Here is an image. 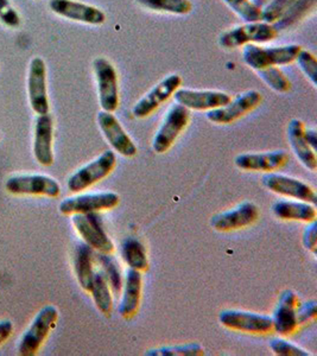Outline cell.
Instances as JSON below:
<instances>
[{"mask_svg":"<svg viewBox=\"0 0 317 356\" xmlns=\"http://www.w3.org/2000/svg\"><path fill=\"white\" fill-rule=\"evenodd\" d=\"M278 36V30L275 25L266 22H253L238 25L221 33L219 45L226 50L244 48L247 44H264L275 41Z\"/></svg>","mask_w":317,"mask_h":356,"instance_id":"1","label":"cell"},{"mask_svg":"<svg viewBox=\"0 0 317 356\" xmlns=\"http://www.w3.org/2000/svg\"><path fill=\"white\" fill-rule=\"evenodd\" d=\"M302 47L298 44L282 45V47H261L259 44L245 45L243 60L245 65L254 72L268 67H281L291 65L296 61L297 55Z\"/></svg>","mask_w":317,"mask_h":356,"instance_id":"2","label":"cell"},{"mask_svg":"<svg viewBox=\"0 0 317 356\" xmlns=\"http://www.w3.org/2000/svg\"><path fill=\"white\" fill-rule=\"evenodd\" d=\"M58 320V309L55 305H45L37 312L30 327L18 343V354L21 356H33L40 352L42 344L56 327Z\"/></svg>","mask_w":317,"mask_h":356,"instance_id":"3","label":"cell"},{"mask_svg":"<svg viewBox=\"0 0 317 356\" xmlns=\"http://www.w3.org/2000/svg\"><path fill=\"white\" fill-rule=\"evenodd\" d=\"M93 72L98 85L99 102L101 110L114 113L118 110L120 102L118 73L115 67L106 57H97L93 61Z\"/></svg>","mask_w":317,"mask_h":356,"instance_id":"4","label":"cell"},{"mask_svg":"<svg viewBox=\"0 0 317 356\" xmlns=\"http://www.w3.org/2000/svg\"><path fill=\"white\" fill-rule=\"evenodd\" d=\"M117 164V156L113 151H105L93 162L75 171L67 181V186L72 193L86 191L95 183L100 182L113 171Z\"/></svg>","mask_w":317,"mask_h":356,"instance_id":"5","label":"cell"},{"mask_svg":"<svg viewBox=\"0 0 317 356\" xmlns=\"http://www.w3.org/2000/svg\"><path fill=\"white\" fill-rule=\"evenodd\" d=\"M189 120L190 111L179 104L171 106L152 142V149L156 154H165L175 144L179 134L186 130Z\"/></svg>","mask_w":317,"mask_h":356,"instance_id":"6","label":"cell"},{"mask_svg":"<svg viewBox=\"0 0 317 356\" xmlns=\"http://www.w3.org/2000/svg\"><path fill=\"white\" fill-rule=\"evenodd\" d=\"M263 102V95L258 90H247L239 94L236 99L228 102L227 105L216 110L208 111L206 114L208 120L216 125H229L239 120L256 110Z\"/></svg>","mask_w":317,"mask_h":356,"instance_id":"7","label":"cell"},{"mask_svg":"<svg viewBox=\"0 0 317 356\" xmlns=\"http://www.w3.org/2000/svg\"><path fill=\"white\" fill-rule=\"evenodd\" d=\"M5 189L13 195H33L56 199L61 194V186L56 179L45 175H19L8 178Z\"/></svg>","mask_w":317,"mask_h":356,"instance_id":"8","label":"cell"},{"mask_svg":"<svg viewBox=\"0 0 317 356\" xmlns=\"http://www.w3.org/2000/svg\"><path fill=\"white\" fill-rule=\"evenodd\" d=\"M72 222L83 241L94 251L106 254L113 253L114 243L104 229L99 213L73 214Z\"/></svg>","mask_w":317,"mask_h":356,"instance_id":"9","label":"cell"},{"mask_svg":"<svg viewBox=\"0 0 317 356\" xmlns=\"http://www.w3.org/2000/svg\"><path fill=\"white\" fill-rule=\"evenodd\" d=\"M182 86V77L179 74H170L158 82L154 88L150 89L144 97L136 102L132 108V114L137 119H144L158 110L159 107L167 102L177 89Z\"/></svg>","mask_w":317,"mask_h":356,"instance_id":"10","label":"cell"},{"mask_svg":"<svg viewBox=\"0 0 317 356\" xmlns=\"http://www.w3.org/2000/svg\"><path fill=\"white\" fill-rule=\"evenodd\" d=\"M28 94L30 106L37 115L49 114L47 65L42 57H33L29 65Z\"/></svg>","mask_w":317,"mask_h":356,"instance_id":"11","label":"cell"},{"mask_svg":"<svg viewBox=\"0 0 317 356\" xmlns=\"http://www.w3.org/2000/svg\"><path fill=\"white\" fill-rule=\"evenodd\" d=\"M219 322L226 328L254 335H266L273 330L270 316L241 310H224L219 314Z\"/></svg>","mask_w":317,"mask_h":356,"instance_id":"12","label":"cell"},{"mask_svg":"<svg viewBox=\"0 0 317 356\" xmlns=\"http://www.w3.org/2000/svg\"><path fill=\"white\" fill-rule=\"evenodd\" d=\"M120 197L115 193H99L73 196L63 200L58 209L63 215L88 214L111 211L118 206Z\"/></svg>","mask_w":317,"mask_h":356,"instance_id":"13","label":"cell"},{"mask_svg":"<svg viewBox=\"0 0 317 356\" xmlns=\"http://www.w3.org/2000/svg\"><path fill=\"white\" fill-rule=\"evenodd\" d=\"M49 8L57 16L82 24L100 26L105 24L106 15L101 8L76 0H50Z\"/></svg>","mask_w":317,"mask_h":356,"instance_id":"14","label":"cell"},{"mask_svg":"<svg viewBox=\"0 0 317 356\" xmlns=\"http://www.w3.org/2000/svg\"><path fill=\"white\" fill-rule=\"evenodd\" d=\"M261 182L266 189L275 194L308 202L310 204H316V191L307 183L302 182L297 178L270 172L265 175Z\"/></svg>","mask_w":317,"mask_h":356,"instance_id":"15","label":"cell"},{"mask_svg":"<svg viewBox=\"0 0 317 356\" xmlns=\"http://www.w3.org/2000/svg\"><path fill=\"white\" fill-rule=\"evenodd\" d=\"M176 102L189 111H211L227 105L232 97L219 90H194L179 88L175 94Z\"/></svg>","mask_w":317,"mask_h":356,"instance_id":"16","label":"cell"},{"mask_svg":"<svg viewBox=\"0 0 317 356\" xmlns=\"http://www.w3.org/2000/svg\"><path fill=\"white\" fill-rule=\"evenodd\" d=\"M98 124L106 140L110 143L115 152L124 157H133L137 154V146L113 113L105 111L99 112Z\"/></svg>","mask_w":317,"mask_h":356,"instance_id":"17","label":"cell"},{"mask_svg":"<svg viewBox=\"0 0 317 356\" xmlns=\"http://www.w3.org/2000/svg\"><path fill=\"white\" fill-rule=\"evenodd\" d=\"M259 218V209L252 202L241 203L232 211L213 216L211 226L218 232H231L251 226Z\"/></svg>","mask_w":317,"mask_h":356,"instance_id":"18","label":"cell"},{"mask_svg":"<svg viewBox=\"0 0 317 356\" xmlns=\"http://www.w3.org/2000/svg\"><path fill=\"white\" fill-rule=\"evenodd\" d=\"M54 122L50 114L37 115L33 134V156L43 166L54 164Z\"/></svg>","mask_w":317,"mask_h":356,"instance_id":"19","label":"cell"},{"mask_svg":"<svg viewBox=\"0 0 317 356\" xmlns=\"http://www.w3.org/2000/svg\"><path fill=\"white\" fill-rule=\"evenodd\" d=\"M297 305H298V298L295 292L291 290H285L284 292H282L271 317L273 330L278 332L279 335L289 336L296 332L298 327L296 315Z\"/></svg>","mask_w":317,"mask_h":356,"instance_id":"20","label":"cell"},{"mask_svg":"<svg viewBox=\"0 0 317 356\" xmlns=\"http://www.w3.org/2000/svg\"><path fill=\"white\" fill-rule=\"evenodd\" d=\"M289 156L284 151H271L264 154H241L234 159L236 168L245 171L279 170L286 165Z\"/></svg>","mask_w":317,"mask_h":356,"instance_id":"21","label":"cell"},{"mask_svg":"<svg viewBox=\"0 0 317 356\" xmlns=\"http://www.w3.org/2000/svg\"><path fill=\"white\" fill-rule=\"evenodd\" d=\"M142 272L130 268L127 272L122 302L119 305V314L127 320L138 312L142 298Z\"/></svg>","mask_w":317,"mask_h":356,"instance_id":"22","label":"cell"},{"mask_svg":"<svg viewBox=\"0 0 317 356\" xmlns=\"http://www.w3.org/2000/svg\"><path fill=\"white\" fill-rule=\"evenodd\" d=\"M304 122L300 119H293L288 126V137H289L290 145L293 147V152L300 162L309 169L315 171L317 169V158L315 151L308 145L304 138Z\"/></svg>","mask_w":317,"mask_h":356,"instance_id":"23","label":"cell"},{"mask_svg":"<svg viewBox=\"0 0 317 356\" xmlns=\"http://www.w3.org/2000/svg\"><path fill=\"white\" fill-rule=\"evenodd\" d=\"M273 214L281 220L313 222L316 221L317 211L315 204L303 201H277L273 207Z\"/></svg>","mask_w":317,"mask_h":356,"instance_id":"24","label":"cell"},{"mask_svg":"<svg viewBox=\"0 0 317 356\" xmlns=\"http://www.w3.org/2000/svg\"><path fill=\"white\" fill-rule=\"evenodd\" d=\"M94 250L87 243H80L74 254V271L80 286L90 292L93 283Z\"/></svg>","mask_w":317,"mask_h":356,"instance_id":"25","label":"cell"},{"mask_svg":"<svg viewBox=\"0 0 317 356\" xmlns=\"http://www.w3.org/2000/svg\"><path fill=\"white\" fill-rule=\"evenodd\" d=\"M90 292L99 312H101L102 315L110 317L113 312V298L111 295L110 285L101 271L94 272L93 283Z\"/></svg>","mask_w":317,"mask_h":356,"instance_id":"26","label":"cell"},{"mask_svg":"<svg viewBox=\"0 0 317 356\" xmlns=\"http://www.w3.org/2000/svg\"><path fill=\"white\" fill-rule=\"evenodd\" d=\"M122 257L130 268L138 270L140 272L147 271L149 260H147V251L138 239L130 236L122 240Z\"/></svg>","mask_w":317,"mask_h":356,"instance_id":"27","label":"cell"},{"mask_svg":"<svg viewBox=\"0 0 317 356\" xmlns=\"http://www.w3.org/2000/svg\"><path fill=\"white\" fill-rule=\"evenodd\" d=\"M142 8L154 13L187 16L193 11L190 0H137Z\"/></svg>","mask_w":317,"mask_h":356,"instance_id":"28","label":"cell"},{"mask_svg":"<svg viewBox=\"0 0 317 356\" xmlns=\"http://www.w3.org/2000/svg\"><path fill=\"white\" fill-rule=\"evenodd\" d=\"M94 260H97L100 264L101 272L105 275L111 290L114 295L118 296L122 291V280L117 261L111 257V254L100 253V252H94Z\"/></svg>","mask_w":317,"mask_h":356,"instance_id":"29","label":"cell"},{"mask_svg":"<svg viewBox=\"0 0 317 356\" xmlns=\"http://www.w3.org/2000/svg\"><path fill=\"white\" fill-rule=\"evenodd\" d=\"M315 6L316 0H296L293 6L285 13L284 16L273 25L277 30H288L290 26H295L298 22L305 18L310 11H314Z\"/></svg>","mask_w":317,"mask_h":356,"instance_id":"30","label":"cell"},{"mask_svg":"<svg viewBox=\"0 0 317 356\" xmlns=\"http://www.w3.org/2000/svg\"><path fill=\"white\" fill-rule=\"evenodd\" d=\"M257 74L270 88L277 93H288L293 88L289 79L278 67L261 69V70H257Z\"/></svg>","mask_w":317,"mask_h":356,"instance_id":"31","label":"cell"},{"mask_svg":"<svg viewBox=\"0 0 317 356\" xmlns=\"http://www.w3.org/2000/svg\"><path fill=\"white\" fill-rule=\"evenodd\" d=\"M222 1L246 23L263 21V8L257 6L252 0H222Z\"/></svg>","mask_w":317,"mask_h":356,"instance_id":"32","label":"cell"},{"mask_svg":"<svg viewBox=\"0 0 317 356\" xmlns=\"http://www.w3.org/2000/svg\"><path fill=\"white\" fill-rule=\"evenodd\" d=\"M147 356H201L204 355V349L197 343L184 344L176 347H164L145 353Z\"/></svg>","mask_w":317,"mask_h":356,"instance_id":"33","label":"cell"},{"mask_svg":"<svg viewBox=\"0 0 317 356\" xmlns=\"http://www.w3.org/2000/svg\"><path fill=\"white\" fill-rule=\"evenodd\" d=\"M296 62L307 79L313 83L314 87H316L317 60L315 55L302 48L301 51L297 55Z\"/></svg>","mask_w":317,"mask_h":356,"instance_id":"34","label":"cell"},{"mask_svg":"<svg viewBox=\"0 0 317 356\" xmlns=\"http://www.w3.org/2000/svg\"><path fill=\"white\" fill-rule=\"evenodd\" d=\"M296 0H273L266 8L263 10V21L270 24H275L279 21L285 13L293 6Z\"/></svg>","mask_w":317,"mask_h":356,"instance_id":"35","label":"cell"},{"mask_svg":"<svg viewBox=\"0 0 317 356\" xmlns=\"http://www.w3.org/2000/svg\"><path fill=\"white\" fill-rule=\"evenodd\" d=\"M270 348L275 355L278 356H310L311 354L304 349L297 347L295 344L290 343L288 341L282 339H275L270 343Z\"/></svg>","mask_w":317,"mask_h":356,"instance_id":"36","label":"cell"},{"mask_svg":"<svg viewBox=\"0 0 317 356\" xmlns=\"http://www.w3.org/2000/svg\"><path fill=\"white\" fill-rule=\"evenodd\" d=\"M0 21L8 28H17L21 25V16L10 0H0Z\"/></svg>","mask_w":317,"mask_h":356,"instance_id":"37","label":"cell"},{"mask_svg":"<svg viewBox=\"0 0 317 356\" xmlns=\"http://www.w3.org/2000/svg\"><path fill=\"white\" fill-rule=\"evenodd\" d=\"M297 323H308L310 321H314L317 316V304L315 300L305 302V303L298 304L296 310Z\"/></svg>","mask_w":317,"mask_h":356,"instance_id":"38","label":"cell"},{"mask_svg":"<svg viewBox=\"0 0 317 356\" xmlns=\"http://www.w3.org/2000/svg\"><path fill=\"white\" fill-rule=\"evenodd\" d=\"M303 246L305 250L316 254L317 252V223L316 221L310 222L309 226H307L303 232Z\"/></svg>","mask_w":317,"mask_h":356,"instance_id":"39","label":"cell"},{"mask_svg":"<svg viewBox=\"0 0 317 356\" xmlns=\"http://www.w3.org/2000/svg\"><path fill=\"white\" fill-rule=\"evenodd\" d=\"M13 323L10 320L0 321V346L6 342V341L13 335Z\"/></svg>","mask_w":317,"mask_h":356,"instance_id":"40","label":"cell"},{"mask_svg":"<svg viewBox=\"0 0 317 356\" xmlns=\"http://www.w3.org/2000/svg\"><path fill=\"white\" fill-rule=\"evenodd\" d=\"M304 138L308 145L311 147V150L316 152L317 149V134L315 130H310V129H305L304 130Z\"/></svg>","mask_w":317,"mask_h":356,"instance_id":"41","label":"cell"},{"mask_svg":"<svg viewBox=\"0 0 317 356\" xmlns=\"http://www.w3.org/2000/svg\"><path fill=\"white\" fill-rule=\"evenodd\" d=\"M253 3L257 5V6H259V8H263L265 4H268L270 0H252Z\"/></svg>","mask_w":317,"mask_h":356,"instance_id":"42","label":"cell"},{"mask_svg":"<svg viewBox=\"0 0 317 356\" xmlns=\"http://www.w3.org/2000/svg\"><path fill=\"white\" fill-rule=\"evenodd\" d=\"M0 139H1V134H0Z\"/></svg>","mask_w":317,"mask_h":356,"instance_id":"43","label":"cell"}]
</instances>
